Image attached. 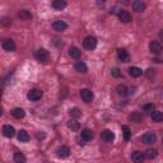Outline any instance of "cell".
Here are the masks:
<instances>
[{
	"mask_svg": "<svg viewBox=\"0 0 163 163\" xmlns=\"http://www.w3.org/2000/svg\"><path fill=\"white\" fill-rule=\"evenodd\" d=\"M83 46L87 49V50H94L97 47V38L93 37V36H88L84 38L83 41Z\"/></svg>",
	"mask_w": 163,
	"mask_h": 163,
	"instance_id": "1",
	"label": "cell"
},
{
	"mask_svg": "<svg viewBox=\"0 0 163 163\" xmlns=\"http://www.w3.org/2000/svg\"><path fill=\"white\" fill-rule=\"evenodd\" d=\"M36 59L41 63H47L50 59V54L46 49H40L38 51H36Z\"/></svg>",
	"mask_w": 163,
	"mask_h": 163,
	"instance_id": "2",
	"label": "cell"
},
{
	"mask_svg": "<svg viewBox=\"0 0 163 163\" xmlns=\"http://www.w3.org/2000/svg\"><path fill=\"white\" fill-rule=\"evenodd\" d=\"M156 139H157L156 134L152 133V131L145 133V134L143 135V137H142V142H143L144 144H147V145H152L153 143H156Z\"/></svg>",
	"mask_w": 163,
	"mask_h": 163,
	"instance_id": "3",
	"label": "cell"
},
{
	"mask_svg": "<svg viewBox=\"0 0 163 163\" xmlns=\"http://www.w3.org/2000/svg\"><path fill=\"white\" fill-rule=\"evenodd\" d=\"M80 97H82V100H83L86 103H91L93 101V98H94V94L89 89H82L80 91Z\"/></svg>",
	"mask_w": 163,
	"mask_h": 163,
	"instance_id": "4",
	"label": "cell"
},
{
	"mask_svg": "<svg viewBox=\"0 0 163 163\" xmlns=\"http://www.w3.org/2000/svg\"><path fill=\"white\" fill-rule=\"evenodd\" d=\"M101 138H102V140L106 142V143H112V142L115 140V134H114V131L106 129V130H103V131L101 133Z\"/></svg>",
	"mask_w": 163,
	"mask_h": 163,
	"instance_id": "5",
	"label": "cell"
},
{
	"mask_svg": "<svg viewBox=\"0 0 163 163\" xmlns=\"http://www.w3.org/2000/svg\"><path fill=\"white\" fill-rule=\"evenodd\" d=\"M27 97H28L30 101L36 102V101L42 98V91H40V89H31L28 92V94H27Z\"/></svg>",
	"mask_w": 163,
	"mask_h": 163,
	"instance_id": "6",
	"label": "cell"
},
{
	"mask_svg": "<svg viewBox=\"0 0 163 163\" xmlns=\"http://www.w3.org/2000/svg\"><path fill=\"white\" fill-rule=\"evenodd\" d=\"M56 156H58L59 158H61V159L68 158V157L70 156V149L68 148L66 145H61V147H59V148H58V151H56Z\"/></svg>",
	"mask_w": 163,
	"mask_h": 163,
	"instance_id": "7",
	"label": "cell"
},
{
	"mask_svg": "<svg viewBox=\"0 0 163 163\" xmlns=\"http://www.w3.org/2000/svg\"><path fill=\"white\" fill-rule=\"evenodd\" d=\"M149 50H151L152 54H161L163 51V47L161 45V42H158V41H151V44H149Z\"/></svg>",
	"mask_w": 163,
	"mask_h": 163,
	"instance_id": "8",
	"label": "cell"
},
{
	"mask_svg": "<svg viewBox=\"0 0 163 163\" xmlns=\"http://www.w3.org/2000/svg\"><path fill=\"white\" fill-rule=\"evenodd\" d=\"M131 7H133V10H135L137 13H142L145 10L147 4L144 2H142V0H135V2H133Z\"/></svg>",
	"mask_w": 163,
	"mask_h": 163,
	"instance_id": "9",
	"label": "cell"
},
{
	"mask_svg": "<svg viewBox=\"0 0 163 163\" xmlns=\"http://www.w3.org/2000/svg\"><path fill=\"white\" fill-rule=\"evenodd\" d=\"M2 46L8 52H13V51H16V49H17V46H16V44H14V41H13V40H4Z\"/></svg>",
	"mask_w": 163,
	"mask_h": 163,
	"instance_id": "10",
	"label": "cell"
},
{
	"mask_svg": "<svg viewBox=\"0 0 163 163\" xmlns=\"http://www.w3.org/2000/svg\"><path fill=\"white\" fill-rule=\"evenodd\" d=\"M117 58L122 63H128L130 60V55H129V52L125 49H119L117 50Z\"/></svg>",
	"mask_w": 163,
	"mask_h": 163,
	"instance_id": "11",
	"label": "cell"
},
{
	"mask_svg": "<svg viewBox=\"0 0 163 163\" xmlns=\"http://www.w3.org/2000/svg\"><path fill=\"white\" fill-rule=\"evenodd\" d=\"M93 137H94V134L89 129H84V130H82V133H80V139L83 142H89V140L93 139Z\"/></svg>",
	"mask_w": 163,
	"mask_h": 163,
	"instance_id": "12",
	"label": "cell"
},
{
	"mask_svg": "<svg viewBox=\"0 0 163 163\" xmlns=\"http://www.w3.org/2000/svg\"><path fill=\"white\" fill-rule=\"evenodd\" d=\"M52 28L55 30L56 32H63V31H65L68 28V24L64 21H55V22H54V24H52Z\"/></svg>",
	"mask_w": 163,
	"mask_h": 163,
	"instance_id": "13",
	"label": "cell"
},
{
	"mask_svg": "<svg viewBox=\"0 0 163 163\" xmlns=\"http://www.w3.org/2000/svg\"><path fill=\"white\" fill-rule=\"evenodd\" d=\"M144 159H145V154H144L143 152L137 151V152H134V153L131 154V161H133L134 163H143Z\"/></svg>",
	"mask_w": 163,
	"mask_h": 163,
	"instance_id": "14",
	"label": "cell"
},
{
	"mask_svg": "<svg viewBox=\"0 0 163 163\" xmlns=\"http://www.w3.org/2000/svg\"><path fill=\"white\" fill-rule=\"evenodd\" d=\"M119 19L121 21V22H124V23H129V22H131V14L129 12H126V10H121V12H119Z\"/></svg>",
	"mask_w": 163,
	"mask_h": 163,
	"instance_id": "15",
	"label": "cell"
},
{
	"mask_svg": "<svg viewBox=\"0 0 163 163\" xmlns=\"http://www.w3.org/2000/svg\"><path fill=\"white\" fill-rule=\"evenodd\" d=\"M3 134H4L5 138H13L16 135V130H14V128L10 126V125H5L3 128Z\"/></svg>",
	"mask_w": 163,
	"mask_h": 163,
	"instance_id": "16",
	"label": "cell"
},
{
	"mask_svg": "<svg viewBox=\"0 0 163 163\" xmlns=\"http://www.w3.org/2000/svg\"><path fill=\"white\" fill-rule=\"evenodd\" d=\"M74 68H75V70H77V72L83 73V74L88 72V66H87V64H86L84 61H77L75 65H74Z\"/></svg>",
	"mask_w": 163,
	"mask_h": 163,
	"instance_id": "17",
	"label": "cell"
},
{
	"mask_svg": "<svg viewBox=\"0 0 163 163\" xmlns=\"http://www.w3.org/2000/svg\"><path fill=\"white\" fill-rule=\"evenodd\" d=\"M129 74L133 77V78H138V77H142L143 75V70L138 66H131L129 68Z\"/></svg>",
	"mask_w": 163,
	"mask_h": 163,
	"instance_id": "18",
	"label": "cell"
},
{
	"mask_svg": "<svg viewBox=\"0 0 163 163\" xmlns=\"http://www.w3.org/2000/svg\"><path fill=\"white\" fill-rule=\"evenodd\" d=\"M18 17H19L22 21H31V19H32L31 12L27 10V9H22V10L18 13Z\"/></svg>",
	"mask_w": 163,
	"mask_h": 163,
	"instance_id": "19",
	"label": "cell"
},
{
	"mask_svg": "<svg viewBox=\"0 0 163 163\" xmlns=\"http://www.w3.org/2000/svg\"><path fill=\"white\" fill-rule=\"evenodd\" d=\"M18 140H19L21 143H27V142L30 140L28 133H27L26 130H21V131L18 133Z\"/></svg>",
	"mask_w": 163,
	"mask_h": 163,
	"instance_id": "20",
	"label": "cell"
},
{
	"mask_svg": "<svg viewBox=\"0 0 163 163\" xmlns=\"http://www.w3.org/2000/svg\"><path fill=\"white\" fill-rule=\"evenodd\" d=\"M12 115L14 116L16 119H23V117L26 116V112H24V110H23V108H21V107H17V108H14V110L12 111Z\"/></svg>",
	"mask_w": 163,
	"mask_h": 163,
	"instance_id": "21",
	"label": "cell"
},
{
	"mask_svg": "<svg viewBox=\"0 0 163 163\" xmlns=\"http://www.w3.org/2000/svg\"><path fill=\"white\" fill-rule=\"evenodd\" d=\"M69 55H70V58H73V59H79L80 55H82V52H80V50H79L78 47L73 46V47L69 49Z\"/></svg>",
	"mask_w": 163,
	"mask_h": 163,
	"instance_id": "22",
	"label": "cell"
},
{
	"mask_svg": "<svg viewBox=\"0 0 163 163\" xmlns=\"http://www.w3.org/2000/svg\"><path fill=\"white\" fill-rule=\"evenodd\" d=\"M65 7H66V3L64 0H55V2H52V8L56 10H63Z\"/></svg>",
	"mask_w": 163,
	"mask_h": 163,
	"instance_id": "23",
	"label": "cell"
},
{
	"mask_svg": "<svg viewBox=\"0 0 163 163\" xmlns=\"http://www.w3.org/2000/svg\"><path fill=\"white\" fill-rule=\"evenodd\" d=\"M68 128H69L72 131H78L80 129V124L75 120H70L69 122H68Z\"/></svg>",
	"mask_w": 163,
	"mask_h": 163,
	"instance_id": "24",
	"label": "cell"
},
{
	"mask_svg": "<svg viewBox=\"0 0 163 163\" xmlns=\"http://www.w3.org/2000/svg\"><path fill=\"white\" fill-rule=\"evenodd\" d=\"M152 120L154 122H162L163 121V112H161V111H153L152 112Z\"/></svg>",
	"mask_w": 163,
	"mask_h": 163,
	"instance_id": "25",
	"label": "cell"
},
{
	"mask_svg": "<svg viewBox=\"0 0 163 163\" xmlns=\"http://www.w3.org/2000/svg\"><path fill=\"white\" fill-rule=\"evenodd\" d=\"M14 162L16 163H26V156L21 152H16L14 153Z\"/></svg>",
	"mask_w": 163,
	"mask_h": 163,
	"instance_id": "26",
	"label": "cell"
},
{
	"mask_svg": "<svg viewBox=\"0 0 163 163\" xmlns=\"http://www.w3.org/2000/svg\"><path fill=\"white\" fill-rule=\"evenodd\" d=\"M116 91L119 93V96H126V94H128V88H126L125 84H119Z\"/></svg>",
	"mask_w": 163,
	"mask_h": 163,
	"instance_id": "27",
	"label": "cell"
},
{
	"mask_svg": "<svg viewBox=\"0 0 163 163\" xmlns=\"http://www.w3.org/2000/svg\"><path fill=\"white\" fill-rule=\"evenodd\" d=\"M144 154H145V158H148V159H153V158L157 157L158 152L156 151V149H148V151H147Z\"/></svg>",
	"mask_w": 163,
	"mask_h": 163,
	"instance_id": "28",
	"label": "cell"
},
{
	"mask_svg": "<svg viewBox=\"0 0 163 163\" xmlns=\"http://www.w3.org/2000/svg\"><path fill=\"white\" fill-rule=\"evenodd\" d=\"M122 133H124V138H125V140H130V137H131L130 128L126 126V125H122Z\"/></svg>",
	"mask_w": 163,
	"mask_h": 163,
	"instance_id": "29",
	"label": "cell"
},
{
	"mask_svg": "<svg viewBox=\"0 0 163 163\" xmlns=\"http://www.w3.org/2000/svg\"><path fill=\"white\" fill-rule=\"evenodd\" d=\"M129 119H130L133 122H140V121H142V115H140V112H133V114L129 116Z\"/></svg>",
	"mask_w": 163,
	"mask_h": 163,
	"instance_id": "30",
	"label": "cell"
},
{
	"mask_svg": "<svg viewBox=\"0 0 163 163\" xmlns=\"http://www.w3.org/2000/svg\"><path fill=\"white\" fill-rule=\"evenodd\" d=\"M69 114H70L73 117H75V119H78V117H80V116H82V111L79 110L78 107H73L72 110L69 111Z\"/></svg>",
	"mask_w": 163,
	"mask_h": 163,
	"instance_id": "31",
	"label": "cell"
},
{
	"mask_svg": "<svg viewBox=\"0 0 163 163\" xmlns=\"http://www.w3.org/2000/svg\"><path fill=\"white\" fill-rule=\"evenodd\" d=\"M154 108H156L154 103H147V105L143 106V110H144L145 112H153V111H154Z\"/></svg>",
	"mask_w": 163,
	"mask_h": 163,
	"instance_id": "32",
	"label": "cell"
},
{
	"mask_svg": "<svg viewBox=\"0 0 163 163\" xmlns=\"http://www.w3.org/2000/svg\"><path fill=\"white\" fill-rule=\"evenodd\" d=\"M111 75H112V77H115V78H119V77L121 75V73H120V69H119V68H114V69L111 70Z\"/></svg>",
	"mask_w": 163,
	"mask_h": 163,
	"instance_id": "33",
	"label": "cell"
},
{
	"mask_svg": "<svg viewBox=\"0 0 163 163\" xmlns=\"http://www.w3.org/2000/svg\"><path fill=\"white\" fill-rule=\"evenodd\" d=\"M37 138H38V139H44V138H45V134H44V133H42V134H37Z\"/></svg>",
	"mask_w": 163,
	"mask_h": 163,
	"instance_id": "34",
	"label": "cell"
},
{
	"mask_svg": "<svg viewBox=\"0 0 163 163\" xmlns=\"http://www.w3.org/2000/svg\"><path fill=\"white\" fill-rule=\"evenodd\" d=\"M159 38H161V41H163V30H161V32H159Z\"/></svg>",
	"mask_w": 163,
	"mask_h": 163,
	"instance_id": "35",
	"label": "cell"
},
{
	"mask_svg": "<svg viewBox=\"0 0 163 163\" xmlns=\"http://www.w3.org/2000/svg\"><path fill=\"white\" fill-rule=\"evenodd\" d=\"M134 91H135V88H133V87H131V88H130V92H129V94H134V93H135Z\"/></svg>",
	"mask_w": 163,
	"mask_h": 163,
	"instance_id": "36",
	"label": "cell"
}]
</instances>
